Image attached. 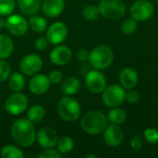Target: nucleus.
<instances>
[{
  "label": "nucleus",
  "mask_w": 158,
  "mask_h": 158,
  "mask_svg": "<svg viewBox=\"0 0 158 158\" xmlns=\"http://www.w3.org/2000/svg\"><path fill=\"white\" fill-rule=\"evenodd\" d=\"M65 6V0H44L41 9L47 18H56L62 14Z\"/></svg>",
  "instance_id": "nucleus-18"
},
{
  "label": "nucleus",
  "mask_w": 158,
  "mask_h": 158,
  "mask_svg": "<svg viewBox=\"0 0 158 158\" xmlns=\"http://www.w3.org/2000/svg\"><path fill=\"white\" fill-rule=\"evenodd\" d=\"M14 51V43L6 34H0V59L8 58Z\"/></svg>",
  "instance_id": "nucleus-21"
},
{
  "label": "nucleus",
  "mask_w": 158,
  "mask_h": 158,
  "mask_svg": "<svg viewBox=\"0 0 158 158\" xmlns=\"http://www.w3.org/2000/svg\"><path fill=\"white\" fill-rule=\"evenodd\" d=\"M56 147H57V151L61 155H68L74 148V141L69 136H63L60 139H58Z\"/></svg>",
  "instance_id": "nucleus-26"
},
{
  "label": "nucleus",
  "mask_w": 158,
  "mask_h": 158,
  "mask_svg": "<svg viewBox=\"0 0 158 158\" xmlns=\"http://www.w3.org/2000/svg\"><path fill=\"white\" fill-rule=\"evenodd\" d=\"M89 53L90 52L86 49H80L77 52V57L80 61L86 62V61H88V58H89Z\"/></svg>",
  "instance_id": "nucleus-38"
},
{
  "label": "nucleus",
  "mask_w": 158,
  "mask_h": 158,
  "mask_svg": "<svg viewBox=\"0 0 158 158\" xmlns=\"http://www.w3.org/2000/svg\"><path fill=\"white\" fill-rule=\"evenodd\" d=\"M48 79L51 82V84H58L62 81L63 80V74L61 71L59 70H53L49 73L48 75Z\"/></svg>",
  "instance_id": "nucleus-35"
},
{
  "label": "nucleus",
  "mask_w": 158,
  "mask_h": 158,
  "mask_svg": "<svg viewBox=\"0 0 158 158\" xmlns=\"http://www.w3.org/2000/svg\"><path fill=\"white\" fill-rule=\"evenodd\" d=\"M93 1H97V0H93Z\"/></svg>",
  "instance_id": "nucleus-41"
},
{
  "label": "nucleus",
  "mask_w": 158,
  "mask_h": 158,
  "mask_svg": "<svg viewBox=\"0 0 158 158\" xmlns=\"http://www.w3.org/2000/svg\"><path fill=\"white\" fill-rule=\"evenodd\" d=\"M141 99V95L140 94L134 90V89H131V90H126V97H125V102H128L129 104H137Z\"/></svg>",
  "instance_id": "nucleus-33"
},
{
  "label": "nucleus",
  "mask_w": 158,
  "mask_h": 158,
  "mask_svg": "<svg viewBox=\"0 0 158 158\" xmlns=\"http://www.w3.org/2000/svg\"><path fill=\"white\" fill-rule=\"evenodd\" d=\"M144 140L150 144H156L158 143V131L155 128H147L143 131Z\"/></svg>",
  "instance_id": "nucleus-31"
},
{
  "label": "nucleus",
  "mask_w": 158,
  "mask_h": 158,
  "mask_svg": "<svg viewBox=\"0 0 158 158\" xmlns=\"http://www.w3.org/2000/svg\"><path fill=\"white\" fill-rule=\"evenodd\" d=\"M154 1H158V0H154Z\"/></svg>",
  "instance_id": "nucleus-42"
},
{
  "label": "nucleus",
  "mask_w": 158,
  "mask_h": 158,
  "mask_svg": "<svg viewBox=\"0 0 158 158\" xmlns=\"http://www.w3.org/2000/svg\"><path fill=\"white\" fill-rule=\"evenodd\" d=\"M82 16L86 20L89 21L96 20L101 16L98 6H94V5L86 6L82 10Z\"/></svg>",
  "instance_id": "nucleus-29"
},
{
  "label": "nucleus",
  "mask_w": 158,
  "mask_h": 158,
  "mask_svg": "<svg viewBox=\"0 0 158 158\" xmlns=\"http://www.w3.org/2000/svg\"><path fill=\"white\" fill-rule=\"evenodd\" d=\"M107 125V117L100 110H90L83 114L81 119V127L82 131L90 135L103 133Z\"/></svg>",
  "instance_id": "nucleus-2"
},
{
  "label": "nucleus",
  "mask_w": 158,
  "mask_h": 158,
  "mask_svg": "<svg viewBox=\"0 0 158 158\" xmlns=\"http://www.w3.org/2000/svg\"><path fill=\"white\" fill-rule=\"evenodd\" d=\"M69 30L67 25L61 21H56L52 23L46 29V39L48 40L49 44L57 45L61 44L65 40L68 38Z\"/></svg>",
  "instance_id": "nucleus-12"
},
{
  "label": "nucleus",
  "mask_w": 158,
  "mask_h": 158,
  "mask_svg": "<svg viewBox=\"0 0 158 158\" xmlns=\"http://www.w3.org/2000/svg\"><path fill=\"white\" fill-rule=\"evenodd\" d=\"M61 154L57 151L55 150L54 148H48V149H44L39 155V158H61Z\"/></svg>",
  "instance_id": "nucleus-34"
},
{
  "label": "nucleus",
  "mask_w": 158,
  "mask_h": 158,
  "mask_svg": "<svg viewBox=\"0 0 158 158\" xmlns=\"http://www.w3.org/2000/svg\"><path fill=\"white\" fill-rule=\"evenodd\" d=\"M36 140L43 149L54 148L56 146L58 142V135L54 129L50 127H44L37 131Z\"/></svg>",
  "instance_id": "nucleus-14"
},
{
  "label": "nucleus",
  "mask_w": 158,
  "mask_h": 158,
  "mask_svg": "<svg viewBox=\"0 0 158 158\" xmlns=\"http://www.w3.org/2000/svg\"><path fill=\"white\" fill-rule=\"evenodd\" d=\"M138 29V21L133 18L125 19L120 24V30L125 35H132L136 32Z\"/></svg>",
  "instance_id": "nucleus-28"
},
{
  "label": "nucleus",
  "mask_w": 158,
  "mask_h": 158,
  "mask_svg": "<svg viewBox=\"0 0 158 158\" xmlns=\"http://www.w3.org/2000/svg\"><path fill=\"white\" fill-rule=\"evenodd\" d=\"M86 158H97V156H94V155H87Z\"/></svg>",
  "instance_id": "nucleus-40"
},
{
  "label": "nucleus",
  "mask_w": 158,
  "mask_h": 158,
  "mask_svg": "<svg viewBox=\"0 0 158 158\" xmlns=\"http://www.w3.org/2000/svg\"><path fill=\"white\" fill-rule=\"evenodd\" d=\"M10 134L14 142L21 146L28 148L36 141V131L34 124L28 118L17 119L10 128Z\"/></svg>",
  "instance_id": "nucleus-1"
},
{
  "label": "nucleus",
  "mask_w": 158,
  "mask_h": 158,
  "mask_svg": "<svg viewBox=\"0 0 158 158\" xmlns=\"http://www.w3.org/2000/svg\"><path fill=\"white\" fill-rule=\"evenodd\" d=\"M124 131L120 125L108 124L103 131V139L106 145L110 147H118L124 141Z\"/></svg>",
  "instance_id": "nucleus-13"
},
{
  "label": "nucleus",
  "mask_w": 158,
  "mask_h": 158,
  "mask_svg": "<svg viewBox=\"0 0 158 158\" xmlns=\"http://www.w3.org/2000/svg\"><path fill=\"white\" fill-rule=\"evenodd\" d=\"M6 28L14 36H23L29 30V21L19 14H10L6 19Z\"/></svg>",
  "instance_id": "nucleus-10"
},
{
  "label": "nucleus",
  "mask_w": 158,
  "mask_h": 158,
  "mask_svg": "<svg viewBox=\"0 0 158 158\" xmlns=\"http://www.w3.org/2000/svg\"><path fill=\"white\" fill-rule=\"evenodd\" d=\"M26 85V80L22 72H14L8 78V86L13 92H20Z\"/></svg>",
  "instance_id": "nucleus-23"
},
{
  "label": "nucleus",
  "mask_w": 158,
  "mask_h": 158,
  "mask_svg": "<svg viewBox=\"0 0 158 158\" xmlns=\"http://www.w3.org/2000/svg\"><path fill=\"white\" fill-rule=\"evenodd\" d=\"M106 117L108 119V123L116 124V125H121L127 119V113L120 106H117V107L110 108Z\"/></svg>",
  "instance_id": "nucleus-22"
},
{
  "label": "nucleus",
  "mask_w": 158,
  "mask_h": 158,
  "mask_svg": "<svg viewBox=\"0 0 158 158\" xmlns=\"http://www.w3.org/2000/svg\"><path fill=\"white\" fill-rule=\"evenodd\" d=\"M44 117H45V110L44 106H42L41 105L31 106L27 112V118L30 121H31L33 124L40 123L41 121H43Z\"/></svg>",
  "instance_id": "nucleus-25"
},
{
  "label": "nucleus",
  "mask_w": 158,
  "mask_h": 158,
  "mask_svg": "<svg viewBox=\"0 0 158 158\" xmlns=\"http://www.w3.org/2000/svg\"><path fill=\"white\" fill-rule=\"evenodd\" d=\"M50 85L51 82L47 75L37 73L31 78L29 81V90L34 95H42L49 90Z\"/></svg>",
  "instance_id": "nucleus-16"
},
{
  "label": "nucleus",
  "mask_w": 158,
  "mask_h": 158,
  "mask_svg": "<svg viewBox=\"0 0 158 158\" xmlns=\"http://www.w3.org/2000/svg\"><path fill=\"white\" fill-rule=\"evenodd\" d=\"M81 87V81L76 78V77H69L67 78L61 86V92L64 95H68V96H72L77 94Z\"/></svg>",
  "instance_id": "nucleus-20"
},
{
  "label": "nucleus",
  "mask_w": 158,
  "mask_h": 158,
  "mask_svg": "<svg viewBox=\"0 0 158 158\" xmlns=\"http://www.w3.org/2000/svg\"><path fill=\"white\" fill-rule=\"evenodd\" d=\"M56 111L63 120L67 122H74L80 118L81 107L76 99L71 96L65 95L58 101Z\"/></svg>",
  "instance_id": "nucleus-4"
},
{
  "label": "nucleus",
  "mask_w": 158,
  "mask_h": 158,
  "mask_svg": "<svg viewBox=\"0 0 158 158\" xmlns=\"http://www.w3.org/2000/svg\"><path fill=\"white\" fill-rule=\"evenodd\" d=\"M16 7L15 0H0V16H9Z\"/></svg>",
  "instance_id": "nucleus-30"
},
{
  "label": "nucleus",
  "mask_w": 158,
  "mask_h": 158,
  "mask_svg": "<svg viewBox=\"0 0 158 158\" xmlns=\"http://www.w3.org/2000/svg\"><path fill=\"white\" fill-rule=\"evenodd\" d=\"M49 45V42L46 39V37H39L34 42V47L39 51H44L47 49Z\"/></svg>",
  "instance_id": "nucleus-36"
},
{
  "label": "nucleus",
  "mask_w": 158,
  "mask_h": 158,
  "mask_svg": "<svg viewBox=\"0 0 158 158\" xmlns=\"http://www.w3.org/2000/svg\"><path fill=\"white\" fill-rule=\"evenodd\" d=\"M130 14L138 22L147 21L155 14V6L149 0H136L130 7Z\"/></svg>",
  "instance_id": "nucleus-7"
},
{
  "label": "nucleus",
  "mask_w": 158,
  "mask_h": 158,
  "mask_svg": "<svg viewBox=\"0 0 158 158\" xmlns=\"http://www.w3.org/2000/svg\"><path fill=\"white\" fill-rule=\"evenodd\" d=\"M11 74V67L5 59H0V82L6 81Z\"/></svg>",
  "instance_id": "nucleus-32"
},
{
  "label": "nucleus",
  "mask_w": 158,
  "mask_h": 158,
  "mask_svg": "<svg viewBox=\"0 0 158 158\" xmlns=\"http://www.w3.org/2000/svg\"><path fill=\"white\" fill-rule=\"evenodd\" d=\"M86 88L93 94H102L107 86V80L106 75L99 69L90 70L84 79Z\"/></svg>",
  "instance_id": "nucleus-9"
},
{
  "label": "nucleus",
  "mask_w": 158,
  "mask_h": 158,
  "mask_svg": "<svg viewBox=\"0 0 158 158\" xmlns=\"http://www.w3.org/2000/svg\"><path fill=\"white\" fill-rule=\"evenodd\" d=\"M6 28V19L4 18H2V16L0 17V29H4Z\"/></svg>",
  "instance_id": "nucleus-39"
},
{
  "label": "nucleus",
  "mask_w": 158,
  "mask_h": 158,
  "mask_svg": "<svg viewBox=\"0 0 158 158\" xmlns=\"http://www.w3.org/2000/svg\"><path fill=\"white\" fill-rule=\"evenodd\" d=\"M28 106V97L20 92H14V94H10L5 101L4 107L8 114L18 116L23 113L27 109Z\"/></svg>",
  "instance_id": "nucleus-8"
},
{
  "label": "nucleus",
  "mask_w": 158,
  "mask_h": 158,
  "mask_svg": "<svg viewBox=\"0 0 158 158\" xmlns=\"http://www.w3.org/2000/svg\"><path fill=\"white\" fill-rule=\"evenodd\" d=\"M130 145L133 150H140L143 147V139L140 135H134L130 142Z\"/></svg>",
  "instance_id": "nucleus-37"
},
{
  "label": "nucleus",
  "mask_w": 158,
  "mask_h": 158,
  "mask_svg": "<svg viewBox=\"0 0 158 158\" xmlns=\"http://www.w3.org/2000/svg\"><path fill=\"white\" fill-rule=\"evenodd\" d=\"M113 49L106 44H99L89 53L88 62L94 69L103 70L109 68L114 62Z\"/></svg>",
  "instance_id": "nucleus-3"
},
{
  "label": "nucleus",
  "mask_w": 158,
  "mask_h": 158,
  "mask_svg": "<svg viewBox=\"0 0 158 158\" xmlns=\"http://www.w3.org/2000/svg\"><path fill=\"white\" fill-rule=\"evenodd\" d=\"M49 58L56 66H65L70 62L72 58V51L67 45L57 44L51 50Z\"/></svg>",
  "instance_id": "nucleus-15"
},
{
  "label": "nucleus",
  "mask_w": 158,
  "mask_h": 158,
  "mask_svg": "<svg viewBox=\"0 0 158 158\" xmlns=\"http://www.w3.org/2000/svg\"><path fill=\"white\" fill-rule=\"evenodd\" d=\"M29 27L31 30L36 33H42L47 29V21L46 19L39 15H32L29 19Z\"/></svg>",
  "instance_id": "nucleus-24"
},
{
  "label": "nucleus",
  "mask_w": 158,
  "mask_h": 158,
  "mask_svg": "<svg viewBox=\"0 0 158 158\" xmlns=\"http://www.w3.org/2000/svg\"><path fill=\"white\" fill-rule=\"evenodd\" d=\"M20 12L26 16H32L41 9L42 0H17Z\"/></svg>",
  "instance_id": "nucleus-19"
},
{
  "label": "nucleus",
  "mask_w": 158,
  "mask_h": 158,
  "mask_svg": "<svg viewBox=\"0 0 158 158\" xmlns=\"http://www.w3.org/2000/svg\"><path fill=\"white\" fill-rule=\"evenodd\" d=\"M126 90L118 84H110L102 92V101L109 108L122 106L125 102Z\"/></svg>",
  "instance_id": "nucleus-6"
},
{
  "label": "nucleus",
  "mask_w": 158,
  "mask_h": 158,
  "mask_svg": "<svg viewBox=\"0 0 158 158\" xmlns=\"http://www.w3.org/2000/svg\"><path fill=\"white\" fill-rule=\"evenodd\" d=\"M98 7L101 16L109 20H119L126 14L123 0H99Z\"/></svg>",
  "instance_id": "nucleus-5"
},
{
  "label": "nucleus",
  "mask_w": 158,
  "mask_h": 158,
  "mask_svg": "<svg viewBox=\"0 0 158 158\" xmlns=\"http://www.w3.org/2000/svg\"><path fill=\"white\" fill-rule=\"evenodd\" d=\"M1 156L3 158H23L24 154L18 146L7 144L1 149Z\"/></svg>",
  "instance_id": "nucleus-27"
},
{
  "label": "nucleus",
  "mask_w": 158,
  "mask_h": 158,
  "mask_svg": "<svg viewBox=\"0 0 158 158\" xmlns=\"http://www.w3.org/2000/svg\"><path fill=\"white\" fill-rule=\"evenodd\" d=\"M44 66L43 58L36 54L26 55L19 62V69L26 76H33L39 73Z\"/></svg>",
  "instance_id": "nucleus-11"
},
{
  "label": "nucleus",
  "mask_w": 158,
  "mask_h": 158,
  "mask_svg": "<svg viewBox=\"0 0 158 158\" xmlns=\"http://www.w3.org/2000/svg\"><path fill=\"white\" fill-rule=\"evenodd\" d=\"M118 82L125 90L135 89L139 82V73L131 67L122 69L118 75Z\"/></svg>",
  "instance_id": "nucleus-17"
}]
</instances>
